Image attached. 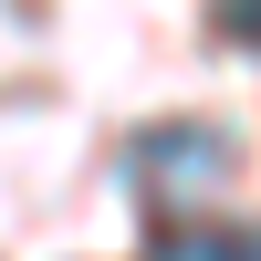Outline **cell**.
<instances>
[{
  "mask_svg": "<svg viewBox=\"0 0 261 261\" xmlns=\"http://www.w3.org/2000/svg\"><path fill=\"white\" fill-rule=\"evenodd\" d=\"M230 167V136L220 125H146L136 136V178L146 188H209Z\"/></svg>",
  "mask_w": 261,
  "mask_h": 261,
  "instance_id": "obj_1",
  "label": "cell"
},
{
  "mask_svg": "<svg viewBox=\"0 0 261 261\" xmlns=\"http://www.w3.org/2000/svg\"><path fill=\"white\" fill-rule=\"evenodd\" d=\"M146 261H261V230H167Z\"/></svg>",
  "mask_w": 261,
  "mask_h": 261,
  "instance_id": "obj_2",
  "label": "cell"
},
{
  "mask_svg": "<svg viewBox=\"0 0 261 261\" xmlns=\"http://www.w3.org/2000/svg\"><path fill=\"white\" fill-rule=\"evenodd\" d=\"M220 32H230V42H251V53H261V0H220Z\"/></svg>",
  "mask_w": 261,
  "mask_h": 261,
  "instance_id": "obj_3",
  "label": "cell"
}]
</instances>
